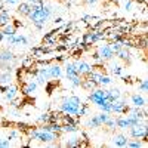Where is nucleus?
I'll return each instance as SVG.
<instances>
[{"mask_svg": "<svg viewBox=\"0 0 148 148\" xmlns=\"http://www.w3.org/2000/svg\"><path fill=\"white\" fill-rule=\"evenodd\" d=\"M82 107V101H80V98L79 96H70L67 98V99L61 104V111H64V113L70 114V116H74V114H77L79 113V110Z\"/></svg>", "mask_w": 148, "mask_h": 148, "instance_id": "f257e3e1", "label": "nucleus"}, {"mask_svg": "<svg viewBox=\"0 0 148 148\" xmlns=\"http://www.w3.org/2000/svg\"><path fill=\"white\" fill-rule=\"evenodd\" d=\"M67 77H68V80H71V83H73L74 86H80V84H82L80 74L77 73L76 64H68V65H67Z\"/></svg>", "mask_w": 148, "mask_h": 148, "instance_id": "f03ea898", "label": "nucleus"}, {"mask_svg": "<svg viewBox=\"0 0 148 148\" xmlns=\"http://www.w3.org/2000/svg\"><path fill=\"white\" fill-rule=\"evenodd\" d=\"M90 101H92L93 104H96L98 107L102 105L105 101H108V99H107V90H101V89L95 90V92L90 95Z\"/></svg>", "mask_w": 148, "mask_h": 148, "instance_id": "7ed1b4c3", "label": "nucleus"}, {"mask_svg": "<svg viewBox=\"0 0 148 148\" xmlns=\"http://www.w3.org/2000/svg\"><path fill=\"white\" fill-rule=\"evenodd\" d=\"M33 138L39 139L42 142H51L55 139V132H49V130H42V132H33Z\"/></svg>", "mask_w": 148, "mask_h": 148, "instance_id": "20e7f679", "label": "nucleus"}, {"mask_svg": "<svg viewBox=\"0 0 148 148\" xmlns=\"http://www.w3.org/2000/svg\"><path fill=\"white\" fill-rule=\"evenodd\" d=\"M130 133L135 138H147V126L145 125H135L130 126Z\"/></svg>", "mask_w": 148, "mask_h": 148, "instance_id": "39448f33", "label": "nucleus"}, {"mask_svg": "<svg viewBox=\"0 0 148 148\" xmlns=\"http://www.w3.org/2000/svg\"><path fill=\"white\" fill-rule=\"evenodd\" d=\"M127 110V104L125 101H113L111 102V111H116V113H125V111Z\"/></svg>", "mask_w": 148, "mask_h": 148, "instance_id": "423d86ee", "label": "nucleus"}, {"mask_svg": "<svg viewBox=\"0 0 148 148\" xmlns=\"http://www.w3.org/2000/svg\"><path fill=\"white\" fill-rule=\"evenodd\" d=\"M113 55H114V52L111 51V47L108 45H104V46L99 47V56L102 59H111V58H113Z\"/></svg>", "mask_w": 148, "mask_h": 148, "instance_id": "0eeeda50", "label": "nucleus"}, {"mask_svg": "<svg viewBox=\"0 0 148 148\" xmlns=\"http://www.w3.org/2000/svg\"><path fill=\"white\" fill-rule=\"evenodd\" d=\"M76 64V68H77V73L80 74H90L92 73V67L89 64H86V62H74Z\"/></svg>", "mask_w": 148, "mask_h": 148, "instance_id": "6e6552de", "label": "nucleus"}, {"mask_svg": "<svg viewBox=\"0 0 148 148\" xmlns=\"http://www.w3.org/2000/svg\"><path fill=\"white\" fill-rule=\"evenodd\" d=\"M47 73H49V77H61V67L58 65H52L47 68Z\"/></svg>", "mask_w": 148, "mask_h": 148, "instance_id": "1a4fd4ad", "label": "nucleus"}, {"mask_svg": "<svg viewBox=\"0 0 148 148\" xmlns=\"http://www.w3.org/2000/svg\"><path fill=\"white\" fill-rule=\"evenodd\" d=\"M127 142H129L127 138L123 136V135H117V136L114 138V145H117V147H126Z\"/></svg>", "mask_w": 148, "mask_h": 148, "instance_id": "9d476101", "label": "nucleus"}, {"mask_svg": "<svg viewBox=\"0 0 148 148\" xmlns=\"http://www.w3.org/2000/svg\"><path fill=\"white\" fill-rule=\"evenodd\" d=\"M132 102H133L135 107H138V108L145 105V99H144L142 96H139V95H133V96H132Z\"/></svg>", "mask_w": 148, "mask_h": 148, "instance_id": "9b49d317", "label": "nucleus"}, {"mask_svg": "<svg viewBox=\"0 0 148 148\" xmlns=\"http://www.w3.org/2000/svg\"><path fill=\"white\" fill-rule=\"evenodd\" d=\"M117 55H119V58H120L121 61H127V59H129V56H130V55H129V52L126 51V49H120V51L117 52Z\"/></svg>", "mask_w": 148, "mask_h": 148, "instance_id": "f8f14e48", "label": "nucleus"}, {"mask_svg": "<svg viewBox=\"0 0 148 148\" xmlns=\"http://www.w3.org/2000/svg\"><path fill=\"white\" fill-rule=\"evenodd\" d=\"M88 126H90V127H98V126H101V121H99V119H98V116H95L92 120L88 121Z\"/></svg>", "mask_w": 148, "mask_h": 148, "instance_id": "ddd939ff", "label": "nucleus"}, {"mask_svg": "<svg viewBox=\"0 0 148 148\" xmlns=\"http://www.w3.org/2000/svg\"><path fill=\"white\" fill-rule=\"evenodd\" d=\"M19 12H21V14H25V15H30L31 8H30L28 5H21V6H19Z\"/></svg>", "mask_w": 148, "mask_h": 148, "instance_id": "4468645a", "label": "nucleus"}, {"mask_svg": "<svg viewBox=\"0 0 148 148\" xmlns=\"http://www.w3.org/2000/svg\"><path fill=\"white\" fill-rule=\"evenodd\" d=\"M121 45H123V42H116V43H113V45H111L110 47H111V51H113V52H119L120 51V49H121Z\"/></svg>", "mask_w": 148, "mask_h": 148, "instance_id": "2eb2a0df", "label": "nucleus"}, {"mask_svg": "<svg viewBox=\"0 0 148 148\" xmlns=\"http://www.w3.org/2000/svg\"><path fill=\"white\" fill-rule=\"evenodd\" d=\"M62 130H65V132H76L77 127H76V125H73V123H68V125H65L62 127Z\"/></svg>", "mask_w": 148, "mask_h": 148, "instance_id": "dca6fc26", "label": "nucleus"}, {"mask_svg": "<svg viewBox=\"0 0 148 148\" xmlns=\"http://www.w3.org/2000/svg\"><path fill=\"white\" fill-rule=\"evenodd\" d=\"M15 95H16V89H15V88L8 89V92H6V98H8V99H14Z\"/></svg>", "mask_w": 148, "mask_h": 148, "instance_id": "f3484780", "label": "nucleus"}, {"mask_svg": "<svg viewBox=\"0 0 148 148\" xmlns=\"http://www.w3.org/2000/svg\"><path fill=\"white\" fill-rule=\"evenodd\" d=\"M98 119H99L101 125H105V121H107V120L110 119V114H108V113H105V111H104L102 114H99V116H98Z\"/></svg>", "mask_w": 148, "mask_h": 148, "instance_id": "a211bd4d", "label": "nucleus"}, {"mask_svg": "<svg viewBox=\"0 0 148 148\" xmlns=\"http://www.w3.org/2000/svg\"><path fill=\"white\" fill-rule=\"evenodd\" d=\"M110 83H111V79L107 76H101L99 80H98V84H110Z\"/></svg>", "mask_w": 148, "mask_h": 148, "instance_id": "6ab92c4d", "label": "nucleus"}, {"mask_svg": "<svg viewBox=\"0 0 148 148\" xmlns=\"http://www.w3.org/2000/svg\"><path fill=\"white\" fill-rule=\"evenodd\" d=\"M0 83H3V84H9V83H10V76H9V74L0 76Z\"/></svg>", "mask_w": 148, "mask_h": 148, "instance_id": "aec40b11", "label": "nucleus"}, {"mask_svg": "<svg viewBox=\"0 0 148 148\" xmlns=\"http://www.w3.org/2000/svg\"><path fill=\"white\" fill-rule=\"evenodd\" d=\"M36 88H37V84L31 82V83H28V86L25 88V92H27V93H31V92H34V90H36Z\"/></svg>", "mask_w": 148, "mask_h": 148, "instance_id": "412c9836", "label": "nucleus"}, {"mask_svg": "<svg viewBox=\"0 0 148 148\" xmlns=\"http://www.w3.org/2000/svg\"><path fill=\"white\" fill-rule=\"evenodd\" d=\"M9 21V15L6 14V12H3V14H0V24H6Z\"/></svg>", "mask_w": 148, "mask_h": 148, "instance_id": "4be33fe9", "label": "nucleus"}, {"mask_svg": "<svg viewBox=\"0 0 148 148\" xmlns=\"http://www.w3.org/2000/svg\"><path fill=\"white\" fill-rule=\"evenodd\" d=\"M10 58H12V55H10V53H8V52L0 53V61H9Z\"/></svg>", "mask_w": 148, "mask_h": 148, "instance_id": "5701e85b", "label": "nucleus"}, {"mask_svg": "<svg viewBox=\"0 0 148 148\" xmlns=\"http://www.w3.org/2000/svg\"><path fill=\"white\" fill-rule=\"evenodd\" d=\"M113 73L116 74V76H120V74H121V67L114 65V67H113Z\"/></svg>", "mask_w": 148, "mask_h": 148, "instance_id": "b1692460", "label": "nucleus"}, {"mask_svg": "<svg viewBox=\"0 0 148 148\" xmlns=\"http://www.w3.org/2000/svg\"><path fill=\"white\" fill-rule=\"evenodd\" d=\"M3 33H5V34H8V36H10V34H14L15 31H14V27H9V25H8V27L5 28V31H3Z\"/></svg>", "mask_w": 148, "mask_h": 148, "instance_id": "393cba45", "label": "nucleus"}, {"mask_svg": "<svg viewBox=\"0 0 148 148\" xmlns=\"http://www.w3.org/2000/svg\"><path fill=\"white\" fill-rule=\"evenodd\" d=\"M127 147H141L139 142H127Z\"/></svg>", "mask_w": 148, "mask_h": 148, "instance_id": "a878e982", "label": "nucleus"}, {"mask_svg": "<svg viewBox=\"0 0 148 148\" xmlns=\"http://www.w3.org/2000/svg\"><path fill=\"white\" fill-rule=\"evenodd\" d=\"M141 90L147 92V82H145V80H144V82H142V84H141Z\"/></svg>", "mask_w": 148, "mask_h": 148, "instance_id": "bb28decb", "label": "nucleus"}, {"mask_svg": "<svg viewBox=\"0 0 148 148\" xmlns=\"http://www.w3.org/2000/svg\"><path fill=\"white\" fill-rule=\"evenodd\" d=\"M0 147H9V139L8 141H0Z\"/></svg>", "mask_w": 148, "mask_h": 148, "instance_id": "cd10ccee", "label": "nucleus"}, {"mask_svg": "<svg viewBox=\"0 0 148 148\" xmlns=\"http://www.w3.org/2000/svg\"><path fill=\"white\" fill-rule=\"evenodd\" d=\"M6 2H8V3H10V5H12V3H16V2H19V0H6Z\"/></svg>", "mask_w": 148, "mask_h": 148, "instance_id": "c85d7f7f", "label": "nucleus"}, {"mask_svg": "<svg viewBox=\"0 0 148 148\" xmlns=\"http://www.w3.org/2000/svg\"><path fill=\"white\" fill-rule=\"evenodd\" d=\"M88 2H89V3H95V2H96V0H88Z\"/></svg>", "mask_w": 148, "mask_h": 148, "instance_id": "c756f323", "label": "nucleus"}, {"mask_svg": "<svg viewBox=\"0 0 148 148\" xmlns=\"http://www.w3.org/2000/svg\"><path fill=\"white\" fill-rule=\"evenodd\" d=\"M28 2H33V3H37V0H28Z\"/></svg>", "mask_w": 148, "mask_h": 148, "instance_id": "7c9ffc66", "label": "nucleus"}, {"mask_svg": "<svg viewBox=\"0 0 148 148\" xmlns=\"http://www.w3.org/2000/svg\"><path fill=\"white\" fill-rule=\"evenodd\" d=\"M0 39H2V33H0Z\"/></svg>", "mask_w": 148, "mask_h": 148, "instance_id": "2f4dec72", "label": "nucleus"}]
</instances>
